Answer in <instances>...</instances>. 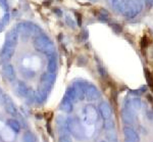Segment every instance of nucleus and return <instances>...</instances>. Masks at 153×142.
<instances>
[{
	"label": "nucleus",
	"mask_w": 153,
	"mask_h": 142,
	"mask_svg": "<svg viewBox=\"0 0 153 142\" xmlns=\"http://www.w3.org/2000/svg\"><path fill=\"white\" fill-rule=\"evenodd\" d=\"M48 70L50 73H54L56 70V59L54 55L50 56V59H49V63H48Z\"/></svg>",
	"instance_id": "nucleus-14"
},
{
	"label": "nucleus",
	"mask_w": 153,
	"mask_h": 142,
	"mask_svg": "<svg viewBox=\"0 0 153 142\" xmlns=\"http://www.w3.org/2000/svg\"><path fill=\"white\" fill-rule=\"evenodd\" d=\"M146 79H147V83H148V85H149L151 88H153V79H152V77H151V75H150V73L148 71H146Z\"/></svg>",
	"instance_id": "nucleus-17"
},
{
	"label": "nucleus",
	"mask_w": 153,
	"mask_h": 142,
	"mask_svg": "<svg viewBox=\"0 0 153 142\" xmlns=\"http://www.w3.org/2000/svg\"><path fill=\"white\" fill-rule=\"evenodd\" d=\"M59 142H71V139L68 138V136L63 135V136L60 137V139H59Z\"/></svg>",
	"instance_id": "nucleus-22"
},
{
	"label": "nucleus",
	"mask_w": 153,
	"mask_h": 142,
	"mask_svg": "<svg viewBox=\"0 0 153 142\" xmlns=\"http://www.w3.org/2000/svg\"><path fill=\"white\" fill-rule=\"evenodd\" d=\"M86 95L89 99H96L98 96H99V93H98L97 89H95L94 87H88L87 90H86Z\"/></svg>",
	"instance_id": "nucleus-10"
},
{
	"label": "nucleus",
	"mask_w": 153,
	"mask_h": 142,
	"mask_svg": "<svg viewBox=\"0 0 153 142\" xmlns=\"http://www.w3.org/2000/svg\"><path fill=\"white\" fill-rule=\"evenodd\" d=\"M76 19H78L79 26H81V24H82V17H81V14L78 13V12H76Z\"/></svg>",
	"instance_id": "nucleus-24"
},
{
	"label": "nucleus",
	"mask_w": 153,
	"mask_h": 142,
	"mask_svg": "<svg viewBox=\"0 0 153 142\" xmlns=\"http://www.w3.org/2000/svg\"><path fill=\"white\" fill-rule=\"evenodd\" d=\"M97 17L100 19L101 22H104V23H107L109 21V13H108L107 10L105 9H99L97 11Z\"/></svg>",
	"instance_id": "nucleus-11"
},
{
	"label": "nucleus",
	"mask_w": 153,
	"mask_h": 142,
	"mask_svg": "<svg viewBox=\"0 0 153 142\" xmlns=\"http://www.w3.org/2000/svg\"><path fill=\"white\" fill-rule=\"evenodd\" d=\"M14 48H16V46L14 45H10V44L5 43V45H4L3 49H2V51H1V54H0L1 61H9L14 53Z\"/></svg>",
	"instance_id": "nucleus-2"
},
{
	"label": "nucleus",
	"mask_w": 153,
	"mask_h": 142,
	"mask_svg": "<svg viewBox=\"0 0 153 142\" xmlns=\"http://www.w3.org/2000/svg\"><path fill=\"white\" fill-rule=\"evenodd\" d=\"M8 22H9V14L6 13V14H4L3 19H2V23H3L4 25H6L7 23H8Z\"/></svg>",
	"instance_id": "nucleus-23"
},
{
	"label": "nucleus",
	"mask_w": 153,
	"mask_h": 142,
	"mask_svg": "<svg viewBox=\"0 0 153 142\" xmlns=\"http://www.w3.org/2000/svg\"><path fill=\"white\" fill-rule=\"evenodd\" d=\"M4 104H5V109L6 111L11 116H16L18 114V111H16V108L14 105L13 101L11 100V98L9 96H4Z\"/></svg>",
	"instance_id": "nucleus-4"
},
{
	"label": "nucleus",
	"mask_w": 153,
	"mask_h": 142,
	"mask_svg": "<svg viewBox=\"0 0 153 142\" xmlns=\"http://www.w3.org/2000/svg\"><path fill=\"white\" fill-rule=\"evenodd\" d=\"M18 39H19V32L16 29H12L7 33L6 35V39H5V43L6 44H10V45H16L18 43Z\"/></svg>",
	"instance_id": "nucleus-5"
},
{
	"label": "nucleus",
	"mask_w": 153,
	"mask_h": 142,
	"mask_svg": "<svg viewBox=\"0 0 153 142\" xmlns=\"http://www.w3.org/2000/svg\"><path fill=\"white\" fill-rule=\"evenodd\" d=\"M65 23L68 24L70 27H71V28H75V27H76L75 21H74V19H71V16H65Z\"/></svg>",
	"instance_id": "nucleus-16"
},
{
	"label": "nucleus",
	"mask_w": 153,
	"mask_h": 142,
	"mask_svg": "<svg viewBox=\"0 0 153 142\" xmlns=\"http://www.w3.org/2000/svg\"><path fill=\"white\" fill-rule=\"evenodd\" d=\"M79 38H80L81 40H82V41H85V40L88 38L87 31H85V30H84V31L82 32V33L80 34V37H79Z\"/></svg>",
	"instance_id": "nucleus-21"
},
{
	"label": "nucleus",
	"mask_w": 153,
	"mask_h": 142,
	"mask_svg": "<svg viewBox=\"0 0 153 142\" xmlns=\"http://www.w3.org/2000/svg\"><path fill=\"white\" fill-rule=\"evenodd\" d=\"M36 138L31 132H26L24 135V142H35Z\"/></svg>",
	"instance_id": "nucleus-15"
},
{
	"label": "nucleus",
	"mask_w": 153,
	"mask_h": 142,
	"mask_svg": "<svg viewBox=\"0 0 153 142\" xmlns=\"http://www.w3.org/2000/svg\"><path fill=\"white\" fill-rule=\"evenodd\" d=\"M60 108L62 109L63 111H65V113L71 111V109H73V103H71V100L68 97H65V98H63V100L61 101Z\"/></svg>",
	"instance_id": "nucleus-8"
},
{
	"label": "nucleus",
	"mask_w": 153,
	"mask_h": 142,
	"mask_svg": "<svg viewBox=\"0 0 153 142\" xmlns=\"http://www.w3.org/2000/svg\"><path fill=\"white\" fill-rule=\"evenodd\" d=\"M7 125L10 127L11 130H13L14 132H16V133H19V132L21 131V126H19V122L16 121V120L9 119L8 121H7Z\"/></svg>",
	"instance_id": "nucleus-13"
},
{
	"label": "nucleus",
	"mask_w": 153,
	"mask_h": 142,
	"mask_svg": "<svg viewBox=\"0 0 153 142\" xmlns=\"http://www.w3.org/2000/svg\"><path fill=\"white\" fill-rule=\"evenodd\" d=\"M0 6H1L4 10H7V9H8V3H7V0H0Z\"/></svg>",
	"instance_id": "nucleus-20"
},
{
	"label": "nucleus",
	"mask_w": 153,
	"mask_h": 142,
	"mask_svg": "<svg viewBox=\"0 0 153 142\" xmlns=\"http://www.w3.org/2000/svg\"><path fill=\"white\" fill-rule=\"evenodd\" d=\"M34 46H35L36 50L43 52L46 55H48V56L54 55L55 48H54L53 43L49 40L47 36H45V35L41 34V35H39V36H37L35 38V41H34Z\"/></svg>",
	"instance_id": "nucleus-1"
},
{
	"label": "nucleus",
	"mask_w": 153,
	"mask_h": 142,
	"mask_svg": "<svg viewBox=\"0 0 153 142\" xmlns=\"http://www.w3.org/2000/svg\"><path fill=\"white\" fill-rule=\"evenodd\" d=\"M29 88L27 87V85L23 82H19L18 85H16V92H18L19 95L21 96H27L29 93Z\"/></svg>",
	"instance_id": "nucleus-9"
},
{
	"label": "nucleus",
	"mask_w": 153,
	"mask_h": 142,
	"mask_svg": "<svg viewBox=\"0 0 153 142\" xmlns=\"http://www.w3.org/2000/svg\"><path fill=\"white\" fill-rule=\"evenodd\" d=\"M100 111H101V113H102L103 117H104V119H109L110 117H111V109H110V108L106 103L101 104Z\"/></svg>",
	"instance_id": "nucleus-12"
},
{
	"label": "nucleus",
	"mask_w": 153,
	"mask_h": 142,
	"mask_svg": "<svg viewBox=\"0 0 153 142\" xmlns=\"http://www.w3.org/2000/svg\"><path fill=\"white\" fill-rule=\"evenodd\" d=\"M1 31H2V25L0 24V33H1Z\"/></svg>",
	"instance_id": "nucleus-27"
},
{
	"label": "nucleus",
	"mask_w": 153,
	"mask_h": 142,
	"mask_svg": "<svg viewBox=\"0 0 153 142\" xmlns=\"http://www.w3.org/2000/svg\"><path fill=\"white\" fill-rule=\"evenodd\" d=\"M145 4H147L148 6H152L153 5V0H144Z\"/></svg>",
	"instance_id": "nucleus-25"
},
{
	"label": "nucleus",
	"mask_w": 153,
	"mask_h": 142,
	"mask_svg": "<svg viewBox=\"0 0 153 142\" xmlns=\"http://www.w3.org/2000/svg\"><path fill=\"white\" fill-rule=\"evenodd\" d=\"M126 134H127V136L130 137L131 140H136V139H137V135H136L132 130H128V129H126Z\"/></svg>",
	"instance_id": "nucleus-18"
},
{
	"label": "nucleus",
	"mask_w": 153,
	"mask_h": 142,
	"mask_svg": "<svg viewBox=\"0 0 153 142\" xmlns=\"http://www.w3.org/2000/svg\"><path fill=\"white\" fill-rule=\"evenodd\" d=\"M3 99H4V96H3V94H2V91L0 90V101H3Z\"/></svg>",
	"instance_id": "nucleus-26"
},
{
	"label": "nucleus",
	"mask_w": 153,
	"mask_h": 142,
	"mask_svg": "<svg viewBox=\"0 0 153 142\" xmlns=\"http://www.w3.org/2000/svg\"><path fill=\"white\" fill-rule=\"evenodd\" d=\"M16 30H18L19 33H21L24 36H31L30 34V25L29 23H21L18 25L16 27Z\"/></svg>",
	"instance_id": "nucleus-7"
},
{
	"label": "nucleus",
	"mask_w": 153,
	"mask_h": 142,
	"mask_svg": "<svg viewBox=\"0 0 153 142\" xmlns=\"http://www.w3.org/2000/svg\"><path fill=\"white\" fill-rule=\"evenodd\" d=\"M111 28H112L113 31L115 32V33H120V32H122V27H120V25H117V24H112Z\"/></svg>",
	"instance_id": "nucleus-19"
},
{
	"label": "nucleus",
	"mask_w": 153,
	"mask_h": 142,
	"mask_svg": "<svg viewBox=\"0 0 153 142\" xmlns=\"http://www.w3.org/2000/svg\"><path fill=\"white\" fill-rule=\"evenodd\" d=\"M2 74L8 81H13L16 79V72L11 64H5L2 68Z\"/></svg>",
	"instance_id": "nucleus-6"
},
{
	"label": "nucleus",
	"mask_w": 153,
	"mask_h": 142,
	"mask_svg": "<svg viewBox=\"0 0 153 142\" xmlns=\"http://www.w3.org/2000/svg\"><path fill=\"white\" fill-rule=\"evenodd\" d=\"M54 80H55V76H54L53 73H45V74H43V76H42V78H41L42 87L48 90V89L51 87V85L53 84Z\"/></svg>",
	"instance_id": "nucleus-3"
}]
</instances>
